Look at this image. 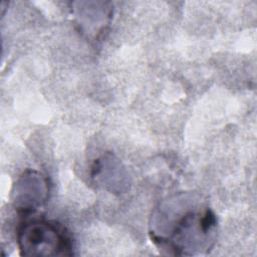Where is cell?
<instances>
[{"label": "cell", "mask_w": 257, "mask_h": 257, "mask_svg": "<svg viewBox=\"0 0 257 257\" xmlns=\"http://www.w3.org/2000/svg\"><path fill=\"white\" fill-rule=\"evenodd\" d=\"M149 234L159 250L168 255L208 253L217 237V217L195 193H178L155 209Z\"/></svg>", "instance_id": "obj_1"}, {"label": "cell", "mask_w": 257, "mask_h": 257, "mask_svg": "<svg viewBox=\"0 0 257 257\" xmlns=\"http://www.w3.org/2000/svg\"><path fill=\"white\" fill-rule=\"evenodd\" d=\"M17 244L22 256H71L73 243L66 229L44 219L25 221L17 231Z\"/></svg>", "instance_id": "obj_2"}, {"label": "cell", "mask_w": 257, "mask_h": 257, "mask_svg": "<svg viewBox=\"0 0 257 257\" xmlns=\"http://www.w3.org/2000/svg\"><path fill=\"white\" fill-rule=\"evenodd\" d=\"M48 192V183L44 176L35 171H26L13 187L14 207L19 213H31L46 202Z\"/></svg>", "instance_id": "obj_3"}]
</instances>
